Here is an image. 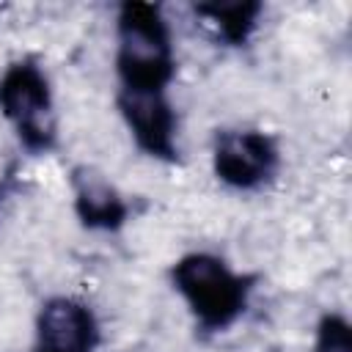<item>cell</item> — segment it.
I'll return each instance as SVG.
<instances>
[{
	"mask_svg": "<svg viewBox=\"0 0 352 352\" xmlns=\"http://www.w3.org/2000/svg\"><path fill=\"white\" fill-rule=\"evenodd\" d=\"M99 322L94 311L74 297H50L36 316L33 352H94Z\"/></svg>",
	"mask_w": 352,
	"mask_h": 352,
	"instance_id": "6",
	"label": "cell"
},
{
	"mask_svg": "<svg viewBox=\"0 0 352 352\" xmlns=\"http://www.w3.org/2000/svg\"><path fill=\"white\" fill-rule=\"evenodd\" d=\"M0 113L14 126L19 143L44 154L58 140V116L50 80L36 60H16L0 77Z\"/></svg>",
	"mask_w": 352,
	"mask_h": 352,
	"instance_id": "3",
	"label": "cell"
},
{
	"mask_svg": "<svg viewBox=\"0 0 352 352\" xmlns=\"http://www.w3.org/2000/svg\"><path fill=\"white\" fill-rule=\"evenodd\" d=\"M278 143L261 129H223L212 146L214 176L234 190H256L278 170Z\"/></svg>",
	"mask_w": 352,
	"mask_h": 352,
	"instance_id": "4",
	"label": "cell"
},
{
	"mask_svg": "<svg viewBox=\"0 0 352 352\" xmlns=\"http://www.w3.org/2000/svg\"><path fill=\"white\" fill-rule=\"evenodd\" d=\"M74 192V212L91 231H118L126 223L129 206L118 187L96 168L77 165L69 176Z\"/></svg>",
	"mask_w": 352,
	"mask_h": 352,
	"instance_id": "7",
	"label": "cell"
},
{
	"mask_svg": "<svg viewBox=\"0 0 352 352\" xmlns=\"http://www.w3.org/2000/svg\"><path fill=\"white\" fill-rule=\"evenodd\" d=\"M195 14L204 16L226 44L242 47L258 22L261 3H248V0H242V3L239 0L236 3H201V6H195Z\"/></svg>",
	"mask_w": 352,
	"mask_h": 352,
	"instance_id": "8",
	"label": "cell"
},
{
	"mask_svg": "<svg viewBox=\"0 0 352 352\" xmlns=\"http://www.w3.org/2000/svg\"><path fill=\"white\" fill-rule=\"evenodd\" d=\"M116 72L124 91H168L176 74V52L160 6L132 0L118 8Z\"/></svg>",
	"mask_w": 352,
	"mask_h": 352,
	"instance_id": "1",
	"label": "cell"
},
{
	"mask_svg": "<svg viewBox=\"0 0 352 352\" xmlns=\"http://www.w3.org/2000/svg\"><path fill=\"white\" fill-rule=\"evenodd\" d=\"M118 113L129 126L138 148L148 157L173 162L176 148V113L168 102V91H124L116 96Z\"/></svg>",
	"mask_w": 352,
	"mask_h": 352,
	"instance_id": "5",
	"label": "cell"
},
{
	"mask_svg": "<svg viewBox=\"0 0 352 352\" xmlns=\"http://www.w3.org/2000/svg\"><path fill=\"white\" fill-rule=\"evenodd\" d=\"M173 289L187 302L204 333H223L248 308L253 289L250 275L234 272L214 253H187L170 267Z\"/></svg>",
	"mask_w": 352,
	"mask_h": 352,
	"instance_id": "2",
	"label": "cell"
},
{
	"mask_svg": "<svg viewBox=\"0 0 352 352\" xmlns=\"http://www.w3.org/2000/svg\"><path fill=\"white\" fill-rule=\"evenodd\" d=\"M314 352H352V327L341 314L322 316L316 327Z\"/></svg>",
	"mask_w": 352,
	"mask_h": 352,
	"instance_id": "9",
	"label": "cell"
}]
</instances>
